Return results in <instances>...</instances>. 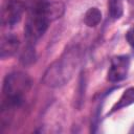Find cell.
Returning a JSON list of instances; mask_svg holds the SVG:
<instances>
[{
	"instance_id": "1",
	"label": "cell",
	"mask_w": 134,
	"mask_h": 134,
	"mask_svg": "<svg viewBox=\"0 0 134 134\" xmlns=\"http://www.w3.org/2000/svg\"><path fill=\"white\" fill-rule=\"evenodd\" d=\"M79 50L76 48L66 50L48 66L42 77V83L51 88H58L67 84L74 74L79 64Z\"/></svg>"
},
{
	"instance_id": "2",
	"label": "cell",
	"mask_w": 134,
	"mask_h": 134,
	"mask_svg": "<svg viewBox=\"0 0 134 134\" xmlns=\"http://www.w3.org/2000/svg\"><path fill=\"white\" fill-rule=\"evenodd\" d=\"M30 86L31 81L26 73L16 71L7 74L2 86V112L21 106Z\"/></svg>"
},
{
	"instance_id": "3",
	"label": "cell",
	"mask_w": 134,
	"mask_h": 134,
	"mask_svg": "<svg viewBox=\"0 0 134 134\" xmlns=\"http://www.w3.org/2000/svg\"><path fill=\"white\" fill-rule=\"evenodd\" d=\"M49 21L46 19V17L43 15L39 4L31 9V12L29 13L26 23H25V27H24V32L26 36V39L29 42L36 41L39 38H41L45 31L48 28L49 25Z\"/></svg>"
},
{
	"instance_id": "4",
	"label": "cell",
	"mask_w": 134,
	"mask_h": 134,
	"mask_svg": "<svg viewBox=\"0 0 134 134\" xmlns=\"http://www.w3.org/2000/svg\"><path fill=\"white\" fill-rule=\"evenodd\" d=\"M24 10L23 3L20 0H6L1 8V23L3 26L13 27L18 24Z\"/></svg>"
},
{
	"instance_id": "5",
	"label": "cell",
	"mask_w": 134,
	"mask_h": 134,
	"mask_svg": "<svg viewBox=\"0 0 134 134\" xmlns=\"http://www.w3.org/2000/svg\"><path fill=\"white\" fill-rule=\"evenodd\" d=\"M130 67L129 55H116L113 57L108 70L107 79L111 83H116L125 80L128 75Z\"/></svg>"
},
{
	"instance_id": "6",
	"label": "cell",
	"mask_w": 134,
	"mask_h": 134,
	"mask_svg": "<svg viewBox=\"0 0 134 134\" xmlns=\"http://www.w3.org/2000/svg\"><path fill=\"white\" fill-rule=\"evenodd\" d=\"M20 42L19 39L13 35V34H6L1 37V42H0V58L2 60L9 58L14 55L18 48H19Z\"/></svg>"
},
{
	"instance_id": "7",
	"label": "cell",
	"mask_w": 134,
	"mask_h": 134,
	"mask_svg": "<svg viewBox=\"0 0 134 134\" xmlns=\"http://www.w3.org/2000/svg\"><path fill=\"white\" fill-rule=\"evenodd\" d=\"M43 15L46 19L51 23L58 19H60L65 12V5L62 2L53 1V2H44L39 4Z\"/></svg>"
},
{
	"instance_id": "8",
	"label": "cell",
	"mask_w": 134,
	"mask_h": 134,
	"mask_svg": "<svg viewBox=\"0 0 134 134\" xmlns=\"http://www.w3.org/2000/svg\"><path fill=\"white\" fill-rule=\"evenodd\" d=\"M132 104H134V87H130V88H128L127 90L124 91V93L121 94L119 99L112 107V109L110 111V114L115 112V111H118V110H120L125 107H128Z\"/></svg>"
},
{
	"instance_id": "9",
	"label": "cell",
	"mask_w": 134,
	"mask_h": 134,
	"mask_svg": "<svg viewBox=\"0 0 134 134\" xmlns=\"http://www.w3.org/2000/svg\"><path fill=\"white\" fill-rule=\"evenodd\" d=\"M102 21V13L97 7H90L84 15V22L88 27H95Z\"/></svg>"
},
{
	"instance_id": "10",
	"label": "cell",
	"mask_w": 134,
	"mask_h": 134,
	"mask_svg": "<svg viewBox=\"0 0 134 134\" xmlns=\"http://www.w3.org/2000/svg\"><path fill=\"white\" fill-rule=\"evenodd\" d=\"M108 7H109V14L112 19L116 20L122 16L124 8H122L121 0H109Z\"/></svg>"
},
{
	"instance_id": "11",
	"label": "cell",
	"mask_w": 134,
	"mask_h": 134,
	"mask_svg": "<svg viewBox=\"0 0 134 134\" xmlns=\"http://www.w3.org/2000/svg\"><path fill=\"white\" fill-rule=\"evenodd\" d=\"M126 40L134 48V26L128 29V31L126 32Z\"/></svg>"
}]
</instances>
